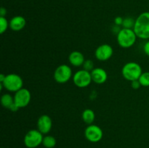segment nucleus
Instances as JSON below:
<instances>
[{"instance_id": "1", "label": "nucleus", "mask_w": 149, "mask_h": 148, "mask_svg": "<svg viewBox=\"0 0 149 148\" xmlns=\"http://www.w3.org/2000/svg\"><path fill=\"white\" fill-rule=\"evenodd\" d=\"M133 30L138 38L149 39V12H144L138 16Z\"/></svg>"}, {"instance_id": "2", "label": "nucleus", "mask_w": 149, "mask_h": 148, "mask_svg": "<svg viewBox=\"0 0 149 148\" xmlns=\"http://www.w3.org/2000/svg\"><path fill=\"white\" fill-rule=\"evenodd\" d=\"M137 38L138 36L133 29L122 28L120 31L116 35V40H117L118 44L124 49L132 47L136 42Z\"/></svg>"}, {"instance_id": "3", "label": "nucleus", "mask_w": 149, "mask_h": 148, "mask_svg": "<svg viewBox=\"0 0 149 148\" xmlns=\"http://www.w3.org/2000/svg\"><path fill=\"white\" fill-rule=\"evenodd\" d=\"M142 73V68L138 62H127L124 65L122 69V76L125 79L130 82L139 79Z\"/></svg>"}, {"instance_id": "4", "label": "nucleus", "mask_w": 149, "mask_h": 148, "mask_svg": "<svg viewBox=\"0 0 149 148\" xmlns=\"http://www.w3.org/2000/svg\"><path fill=\"white\" fill-rule=\"evenodd\" d=\"M4 89L10 92H15L23 88V81L21 77L16 73L6 75V78L2 82Z\"/></svg>"}, {"instance_id": "5", "label": "nucleus", "mask_w": 149, "mask_h": 148, "mask_svg": "<svg viewBox=\"0 0 149 148\" xmlns=\"http://www.w3.org/2000/svg\"><path fill=\"white\" fill-rule=\"evenodd\" d=\"M43 134L38 129H31L25 135L23 142L28 148H36L42 144Z\"/></svg>"}, {"instance_id": "6", "label": "nucleus", "mask_w": 149, "mask_h": 148, "mask_svg": "<svg viewBox=\"0 0 149 148\" xmlns=\"http://www.w3.org/2000/svg\"><path fill=\"white\" fill-rule=\"evenodd\" d=\"M73 82L79 88H86L89 86L93 81L91 73L84 69L79 70L73 75Z\"/></svg>"}, {"instance_id": "7", "label": "nucleus", "mask_w": 149, "mask_h": 148, "mask_svg": "<svg viewBox=\"0 0 149 148\" xmlns=\"http://www.w3.org/2000/svg\"><path fill=\"white\" fill-rule=\"evenodd\" d=\"M54 79L58 84L67 83L73 77L72 70L68 65H59L54 72Z\"/></svg>"}, {"instance_id": "8", "label": "nucleus", "mask_w": 149, "mask_h": 148, "mask_svg": "<svg viewBox=\"0 0 149 148\" xmlns=\"http://www.w3.org/2000/svg\"><path fill=\"white\" fill-rule=\"evenodd\" d=\"M84 136L89 142L96 143L100 142L103 138V130L100 126L93 123L88 125L84 130Z\"/></svg>"}, {"instance_id": "9", "label": "nucleus", "mask_w": 149, "mask_h": 148, "mask_svg": "<svg viewBox=\"0 0 149 148\" xmlns=\"http://www.w3.org/2000/svg\"><path fill=\"white\" fill-rule=\"evenodd\" d=\"M14 102L20 108L26 107L30 103L31 100V94L28 89L22 88L15 93Z\"/></svg>"}, {"instance_id": "10", "label": "nucleus", "mask_w": 149, "mask_h": 148, "mask_svg": "<svg viewBox=\"0 0 149 148\" xmlns=\"http://www.w3.org/2000/svg\"><path fill=\"white\" fill-rule=\"evenodd\" d=\"M113 54V49L111 45L103 44L97 46L95 51V58L99 61H107L110 59Z\"/></svg>"}, {"instance_id": "11", "label": "nucleus", "mask_w": 149, "mask_h": 148, "mask_svg": "<svg viewBox=\"0 0 149 148\" xmlns=\"http://www.w3.org/2000/svg\"><path fill=\"white\" fill-rule=\"evenodd\" d=\"M52 127V118L48 115H42L37 120V129L42 134H47Z\"/></svg>"}, {"instance_id": "12", "label": "nucleus", "mask_w": 149, "mask_h": 148, "mask_svg": "<svg viewBox=\"0 0 149 148\" xmlns=\"http://www.w3.org/2000/svg\"><path fill=\"white\" fill-rule=\"evenodd\" d=\"M90 73L93 81L95 84H103L107 81L108 73L103 68H95Z\"/></svg>"}, {"instance_id": "13", "label": "nucleus", "mask_w": 149, "mask_h": 148, "mask_svg": "<svg viewBox=\"0 0 149 148\" xmlns=\"http://www.w3.org/2000/svg\"><path fill=\"white\" fill-rule=\"evenodd\" d=\"M10 28L13 31H20L23 30L26 25V20L23 16L17 15L13 17L9 22Z\"/></svg>"}, {"instance_id": "14", "label": "nucleus", "mask_w": 149, "mask_h": 148, "mask_svg": "<svg viewBox=\"0 0 149 148\" xmlns=\"http://www.w3.org/2000/svg\"><path fill=\"white\" fill-rule=\"evenodd\" d=\"M70 64L74 67H81L84 64L85 59L84 56L79 51H73L68 56Z\"/></svg>"}, {"instance_id": "15", "label": "nucleus", "mask_w": 149, "mask_h": 148, "mask_svg": "<svg viewBox=\"0 0 149 148\" xmlns=\"http://www.w3.org/2000/svg\"><path fill=\"white\" fill-rule=\"evenodd\" d=\"M81 118L82 120L86 124L90 125L93 124L95 118V112L91 109H85L81 113Z\"/></svg>"}, {"instance_id": "16", "label": "nucleus", "mask_w": 149, "mask_h": 148, "mask_svg": "<svg viewBox=\"0 0 149 148\" xmlns=\"http://www.w3.org/2000/svg\"><path fill=\"white\" fill-rule=\"evenodd\" d=\"M14 97L10 94H4L1 97V104L5 108L8 109L14 104Z\"/></svg>"}, {"instance_id": "17", "label": "nucleus", "mask_w": 149, "mask_h": 148, "mask_svg": "<svg viewBox=\"0 0 149 148\" xmlns=\"http://www.w3.org/2000/svg\"><path fill=\"white\" fill-rule=\"evenodd\" d=\"M56 139L54 136L50 135H47L44 136L43 141H42V145L46 148H53L56 145Z\"/></svg>"}, {"instance_id": "18", "label": "nucleus", "mask_w": 149, "mask_h": 148, "mask_svg": "<svg viewBox=\"0 0 149 148\" xmlns=\"http://www.w3.org/2000/svg\"><path fill=\"white\" fill-rule=\"evenodd\" d=\"M135 20H134L132 17H126V18H124L122 26L123 28L133 29L134 26H135Z\"/></svg>"}, {"instance_id": "19", "label": "nucleus", "mask_w": 149, "mask_h": 148, "mask_svg": "<svg viewBox=\"0 0 149 148\" xmlns=\"http://www.w3.org/2000/svg\"><path fill=\"white\" fill-rule=\"evenodd\" d=\"M138 81L141 83V86L148 87L149 86V72H143L140 76Z\"/></svg>"}, {"instance_id": "20", "label": "nucleus", "mask_w": 149, "mask_h": 148, "mask_svg": "<svg viewBox=\"0 0 149 148\" xmlns=\"http://www.w3.org/2000/svg\"><path fill=\"white\" fill-rule=\"evenodd\" d=\"M10 28V23L5 17H0V33L3 34Z\"/></svg>"}, {"instance_id": "21", "label": "nucleus", "mask_w": 149, "mask_h": 148, "mask_svg": "<svg viewBox=\"0 0 149 148\" xmlns=\"http://www.w3.org/2000/svg\"><path fill=\"white\" fill-rule=\"evenodd\" d=\"M82 67L83 69L85 70V71H90V72H91V71L95 68L93 61L91 60V59H85Z\"/></svg>"}, {"instance_id": "22", "label": "nucleus", "mask_w": 149, "mask_h": 148, "mask_svg": "<svg viewBox=\"0 0 149 148\" xmlns=\"http://www.w3.org/2000/svg\"><path fill=\"white\" fill-rule=\"evenodd\" d=\"M131 86H132V88L134 89H138L141 86V83L138 80H135V81H133L131 82Z\"/></svg>"}, {"instance_id": "23", "label": "nucleus", "mask_w": 149, "mask_h": 148, "mask_svg": "<svg viewBox=\"0 0 149 148\" xmlns=\"http://www.w3.org/2000/svg\"><path fill=\"white\" fill-rule=\"evenodd\" d=\"M124 18H122L120 16H118V17H115L114 19V25H116V26H121L122 25V23H123Z\"/></svg>"}, {"instance_id": "24", "label": "nucleus", "mask_w": 149, "mask_h": 148, "mask_svg": "<svg viewBox=\"0 0 149 148\" xmlns=\"http://www.w3.org/2000/svg\"><path fill=\"white\" fill-rule=\"evenodd\" d=\"M143 52L147 56L149 57V40L147 41L143 45Z\"/></svg>"}, {"instance_id": "25", "label": "nucleus", "mask_w": 149, "mask_h": 148, "mask_svg": "<svg viewBox=\"0 0 149 148\" xmlns=\"http://www.w3.org/2000/svg\"><path fill=\"white\" fill-rule=\"evenodd\" d=\"M121 29H122V28H120V26H116V25H114V26H113V28H112V31H113V33H115V34L117 35L118 33L120 31Z\"/></svg>"}, {"instance_id": "26", "label": "nucleus", "mask_w": 149, "mask_h": 148, "mask_svg": "<svg viewBox=\"0 0 149 148\" xmlns=\"http://www.w3.org/2000/svg\"><path fill=\"white\" fill-rule=\"evenodd\" d=\"M7 15V10L4 7H1L0 9V17H5Z\"/></svg>"}, {"instance_id": "27", "label": "nucleus", "mask_w": 149, "mask_h": 148, "mask_svg": "<svg viewBox=\"0 0 149 148\" xmlns=\"http://www.w3.org/2000/svg\"><path fill=\"white\" fill-rule=\"evenodd\" d=\"M5 78H6V75L1 73V75H0V83H2L3 81H4V79H5Z\"/></svg>"}]
</instances>
